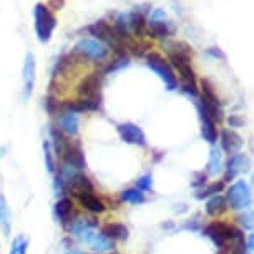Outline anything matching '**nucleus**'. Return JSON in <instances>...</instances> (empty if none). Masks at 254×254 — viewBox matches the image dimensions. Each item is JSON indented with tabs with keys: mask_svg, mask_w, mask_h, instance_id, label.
I'll return each instance as SVG.
<instances>
[{
	"mask_svg": "<svg viewBox=\"0 0 254 254\" xmlns=\"http://www.w3.org/2000/svg\"><path fill=\"white\" fill-rule=\"evenodd\" d=\"M198 112L201 118V133H203L204 141H208L209 145H216L218 141V130H216V123L213 122V118L204 112L203 107L198 103Z\"/></svg>",
	"mask_w": 254,
	"mask_h": 254,
	"instance_id": "nucleus-9",
	"label": "nucleus"
},
{
	"mask_svg": "<svg viewBox=\"0 0 254 254\" xmlns=\"http://www.w3.org/2000/svg\"><path fill=\"white\" fill-rule=\"evenodd\" d=\"M181 90L190 95V97L193 98H198V88H196V85H190V83H181Z\"/></svg>",
	"mask_w": 254,
	"mask_h": 254,
	"instance_id": "nucleus-32",
	"label": "nucleus"
},
{
	"mask_svg": "<svg viewBox=\"0 0 254 254\" xmlns=\"http://www.w3.org/2000/svg\"><path fill=\"white\" fill-rule=\"evenodd\" d=\"M75 54H78L81 59L85 60H95L102 62L108 57L110 49L102 42H98L97 38H81L76 42L75 45Z\"/></svg>",
	"mask_w": 254,
	"mask_h": 254,
	"instance_id": "nucleus-4",
	"label": "nucleus"
},
{
	"mask_svg": "<svg viewBox=\"0 0 254 254\" xmlns=\"http://www.w3.org/2000/svg\"><path fill=\"white\" fill-rule=\"evenodd\" d=\"M33 85H35V57L28 52L23 64V98L25 100L32 95Z\"/></svg>",
	"mask_w": 254,
	"mask_h": 254,
	"instance_id": "nucleus-10",
	"label": "nucleus"
},
{
	"mask_svg": "<svg viewBox=\"0 0 254 254\" xmlns=\"http://www.w3.org/2000/svg\"><path fill=\"white\" fill-rule=\"evenodd\" d=\"M221 254H223V253H221Z\"/></svg>",
	"mask_w": 254,
	"mask_h": 254,
	"instance_id": "nucleus-41",
	"label": "nucleus"
},
{
	"mask_svg": "<svg viewBox=\"0 0 254 254\" xmlns=\"http://www.w3.org/2000/svg\"><path fill=\"white\" fill-rule=\"evenodd\" d=\"M228 123L231 125V128H239L244 122L238 117V115H231V117L228 118Z\"/></svg>",
	"mask_w": 254,
	"mask_h": 254,
	"instance_id": "nucleus-35",
	"label": "nucleus"
},
{
	"mask_svg": "<svg viewBox=\"0 0 254 254\" xmlns=\"http://www.w3.org/2000/svg\"><path fill=\"white\" fill-rule=\"evenodd\" d=\"M224 198L228 201V208L234 211H246L251 206V190H249V185L244 180L234 181L228 188V193Z\"/></svg>",
	"mask_w": 254,
	"mask_h": 254,
	"instance_id": "nucleus-3",
	"label": "nucleus"
},
{
	"mask_svg": "<svg viewBox=\"0 0 254 254\" xmlns=\"http://www.w3.org/2000/svg\"><path fill=\"white\" fill-rule=\"evenodd\" d=\"M65 5V0H50L49 2V8H54V10H60L62 7Z\"/></svg>",
	"mask_w": 254,
	"mask_h": 254,
	"instance_id": "nucleus-37",
	"label": "nucleus"
},
{
	"mask_svg": "<svg viewBox=\"0 0 254 254\" xmlns=\"http://www.w3.org/2000/svg\"><path fill=\"white\" fill-rule=\"evenodd\" d=\"M208 54L216 57V59H221V60H226V55L223 54L221 49H218V47H211V49H208Z\"/></svg>",
	"mask_w": 254,
	"mask_h": 254,
	"instance_id": "nucleus-36",
	"label": "nucleus"
},
{
	"mask_svg": "<svg viewBox=\"0 0 254 254\" xmlns=\"http://www.w3.org/2000/svg\"><path fill=\"white\" fill-rule=\"evenodd\" d=\"M146 60H148L146 62L148 66H150V68L163 80V83H165V87L168 90H176V88H178L176 76L173 75V70H171V66L168 65V62H165V59H161L158 54H150L146 57Z\"/></svg>",
	"mask_w": 254,
	"mask_h": 254,
	"instance_id": "nucleus-5",
	"label": "nucleus"
},
{
	"mask_svg": "<svg viewBox=\"0 0 254 254\" xmlns=\"http://www.w3.org/2000/svg\"><path fill=\"white\" fill-rule=\"evenodd\" d=\"M27 249H28V239L18 236V254H27Z\"/></svg>",
	"mask_w": 254,
	"mask_h": 254,
	"instance_id": "nucleus-34",
	"label": "nucleus"
},
{
	"mask_svg": "<svg viewBox=\"0 0 254 254\" xmlns=\"http://www.w3.org/2000/svg\"><path fill=\"white\" fill-rule=\"evenodd\" d=\"M102 234L105 238H108L110 241H123V239L128 238V228L122 223H108L107 226H103Z\"/></svg>",
	"mask_w": 254,
	"mask_h": 254,
	"instance_id": "nucleus-17",
	"label": "nucleus"
},
{
	"mask_svg": "<svg viewBox=\"0 0 254 254\" xmlns=\"http://www.w3.org/2000/svg\"><path fill=\"white\" fill-rule=\"evenodd\" d=\"M151 188H153V176L151 175L141 176V178L136 181V190H140L141 193H145V191H150Z\"/></svg>",
	"mask_w": 254,
	"mask_h": 254,
	"instance_id": "nucleus-30",
	"label": "nucleus"
},
{
	"mask_svg": "<svg viewBox=\"0 0 254 254\" xmlns=\"http://www.w3.org/2000/svg\"><path fill=\"white\" fill-rule=\"evenodd\" d=\"M243 146V138L233 130H223L221 131V150L233 155L238 153L239 148Z\"/></svg>",
	"mask_w": 254,
	"mask_h": 254,
	"instance_id": "nucleus-15",
	"label": "nucleus"
},
{
	"mask_svg": "<svg viewBox=\"0 0 254 254\" xmlns=\"http://www.w3.org/2000/svg\"><path fill=\"white\" fill-rule=\"evenodd\" d=\"M171 33H173V25H171L170 22H150V27H148V35L150 37H170Z\"/></svg>",
	"mask_w": 254,
	"mask_h": 254,
	"instance_id": "nucleus-22",
	"label": "nucleus"
},
{
	"mask_svg": "<svg viewBox=\"0 0 254 254\" xmlns=\"http://www.w3.org/2000/svg\"><path fill=\"white\" fill-rule=\"evenodd\" d=\"M0 228L5 236H10L12 233V213L8 208V203L5 196L0 194Z\"/></svg>",
	"mask_w": 254,
	"mask_h": 254,
	"instance_id": "nucleus-20",
	"label": "nucleus"
},
{
	"mask_svg": "<svg viewBox=\"0 0 254 254\" xmlns=\"http://www.w3.org/2000/svg\"><path fill=\"white\" fill-rule=\"evenodd\" d=\"M64 163H68V165H71L78 171L85 170V168H87V161H85V155H83V151H81V146L73 143L70 148V151L66 153Z\"/></svg>",
	"mask_w": 254,
	"mask_h": 254,
	"instance_id": "nucleus-19",
	"label": "nucleus"
},
{
	"mask_svg": "<svg viewBox=\"0 0 254 254\" xmlns=\"http://www.w3.org/2000/svg\"><path fill=\"white\" fill-rule=\"evenodd\" d=\"M33 20H35L37 38L42 44H47L52 38V33H54L57 27L55 15L50 12L49 7L44 5V3H37L35 8H33Z\"/></svg>",
	"mask_w": 254,
	"mask_h": 254,
	"instance_id": "nucleus-2",
	"label": "nucleus"
},
{
	"mask_svg": "<svg viewBox=\"0 0 254 254\" xmlns=\"http://www.w3.org/2000/svg\"><path fill=\"white\" fill-rule=\"evenodd\" d=\"M130 30H133L138 37L145 35L146 30V22H145V15L140 12H130Z\"/></svg>",
	"mask_w": 254,
	"mask_h": 254,
	"instance_id": "nucleus-24",
	"label": "nucleus"
},
{
	"mask_svg": "<svg viewBox=\"0 0 254 254\" xmlns=\"http://www.w3.org/2000/svg\"><path fill=\"white\" fill-rule=\"evenodd\" d=\"M50 136H52V143H50L52 151L55 153V156L59 158L60 161H64L66 153L70 151V148H71L73 143L68 140V136L64 135V133H62L59 128H55V127L50 130Z\"/></svg>",
	"mask_w": 254,
	"mask_h": 254,
	"instance_id": "nucleus-7",
	"label": "nucleus"
},
{
	"mask_svg": "<svg viewBox=\"0 0 254 254\" xmlns=\"http://www.w3.org/2000/svg\"><path fill=\"white\" fill-rule=\"evenodd\" d=\"M206 180H208V175H206V173H194L193 186H194V188H201V186L206 185Z\"/></svg>",
	"mask_w": 254,
	"mask_h": 254,
	"instance_id": "nucleus-33",
	"label": "nucleus"
},
{
	"mask_svg": "<svg viewBox=\"0 0 254 254\" xmlns=\"http://www.w3.org/2000/svg\"><path fill=\"white\" fill-rule=\"evenodd\" d=\"M120 199L125 201V203H130V204H143L145 203V194L136 188H128V190L122 191Z\"/></svg>",
	"mask_w": 254,
	"mask_h": 254,
	"instance_id": "nucleus-25",
	"label": "nucleus"
},
{
	"mask_svg": "<svg viewBox=\"0 0 254 254\" xmlns=\"http://www.w3.org/2000/svg\"><path fill=\"white\" fill-rule=\"evenodd\" d=\"M253 241H254V236H253V234H249L248 239H246V249H248V253H253V246H254Z\"/></svg>",
	"mask_w": 254,
	"mask_h": 254,
	"instance_id": "nucleus-38",
	"label": "nucleus"
},
{
	"mask_svg": "<svg viewBox=\"0 0 254 254\" xmlns=\"http://www.w3.org/2000/svg\"><path fill=\"white\" fill-rule=\"evenodd\" d=\"M44 153H45V166L50 173H55L57 166H55V160L54 155H52V148H50V141H44Z\"/></svg>",
	"mask_w": 254,
	"mask_h": 254,
	"instance_id": "nucleus-29",
	"label": "nucleus"
},
{
	"mask_svg": "<svg viewBox=\"0 0 254 254\" xmlns=\"http://www.w3.org/2000/svg\"><path fill=\"white\" fill-rule=\"evenodd\" d=\"M102 81H103V73H90L85 76L83 80L80 81L78 85V95L81 98H87V97H93V95L100 93V87H102Z\"/></svg>",
	"mask_w": 254,
	"mask_h": 254,
	"instance_id": "nucleus-8",
	"label": "nucleus"
},
{
	"mask_svg": "<svg viewBox=\"0 0 254 254\" xmlns=\"http://www.w3.org/2000/svg\"><path fill=\"white\" fill-rule=\"evenodd\" d=\"M73 201L70 198H60L59 201L55 203V208H54V213H55V218L59 219L60 224L64 226H68V224L73 221L71 216H73Z\"/></svg>",
	"mask_w": 254,
	"mask_h": 254,
	"instance_id": "nucleus-12",
	"label": "nucleus"
},
{
	"mask_svg": "<svg viewBox=\"0 0 254 254\" xmlns=\"http://www.w3.org/2000/svg\"><path fill=\"white\" fill-rule=\"evenodd\" d=\"M128 65H130V59H128L127 55H125V54L123 55H117V59L110 62L107 68L103 70V73H112V71L122 70V68H125V66H128Z\"/></svg>",
	"mask_w": 254,
	"mask_h": 254,
	"instance_id": "nucleus-28",
	"label": "nucleus"
},
{
	"mask_svg": "<svg viewBox=\"0 0 254 254\" xmlns=\"http://www.w3.org/2000/svg\"><path fill=\"white\" fill-rule=\"evenodd\" d=\"M105 254H117V253H105Z\"/></svg>",
	"mask_w": 254,
	"mask_h": 254,
	"instance_id": "nucleus-40",
	"label": "nucleus"
},
{
	"mask_svg": "<svg viewBox=\"0 0 254 254\" xmlns=\"http://www.w3.org/2000/svg\"><path fill=\"white\" fill-rule=\"evenodd\" d=\"M78 203L81 204V208H85L87 211L93 214H102L107 211V206L98 196L95 194H88V193H83V194H78Z\"/></svg>",
	"mask_w": 254,
	"mask_h": 254,
	"instance_id": "nucleus-16",
	"label": "nucleus"
},
{
	"mask_svg": "<svg viewBox=\"0 0 254 254\" xmlns=\"http://www.w3.org/2000/svg\"><path fill=\"white\" fill-rule=\"evenodd\" d=\"M59 130L66 136L78 135V115L71 112L59 113Z\"/></svg>",
	"mask_w": 254,
	"mask_h": 254,
	"instance_id": "nucleus-13",
	"label": "nucleus"
},
{
	"mask_svg": "<svg viewBox=\"0 0 254 254\" xmlns=\"http://www.w3.org/2000/svg\"><path fill=\"white\" fill-rule=\"evenodd\" d=\"M88 32L92 33V35L97 38L98 42H102L108 47V49H112L117 52V55H123L125 54V49H127V44L120 38V35L117 33V30L108 25L105 20H98L95 22L93 25L88 27Z\"/></svg>",
	"mask_w": 254,
	"mask_h": 254,
	"instance_id": "nucleus-1",
	"label": "nucleus"
},
{
	"mask_svg": "<svg viewBox=\"0 0 254 254\" xmlns=\"http://www.w3.org/2000/svg\"><path fill=\"white\" fill-rule=\"evenodd\" d=\"M168 52L170 54H178V55H185V57H193V49L185 44V42H173V44H168Z\"/></svg>",
	"mask_w": 254,
	"mask_h": 254,
	"instance_id": "nucleus-27",
	"label": "nucleus"
},
{
	"mask_svg": "<svg viewBox=\"0 0 254 254\" xmlns=\"http://www.w3.org/2000/svg\"><path fill=\"white\" fill-rule=\"evenodd\" d=\"M117 130H118L120 138H122V141L128 143V145L146 146V135L138 125L131 122H125L118 125Z\"/></svg>",
	"mask_w": 254,
	"mask_h": 254,
	"instance_id": "nucleus-6",
	"label": "nucleus"
},
{
	"mask_svg": "<svg viewBox=\"0 0 254 254\" xmlns=\"http://www.w3.org/2000/svg\"><path fill=\"white\" fill-rule=\"evenodd\" d=\"M66 193H75L76 196H78V194H83V193L95 194V186H93L92 181H90V178H88L87 175L78 173L73 180L70 181Z\"/></svg>",
	"mask_w": 254,
	"mask_h": 254,
	"instance_id": "nucleus-14",
	"label": "nucleus"
},
{
	"mask_svg": "<svg viewBox=\"0 0 254 254\" xmlns=\"http://www.w3.org/2000/svg\"><path fill=\"white\" fill-rule=\"evenodd\" d=\"M244 163H246V158H244L243 153H233V155H229L226 165H224V183H228V181H233L236 176L239 175V171L243 170Z\"/></svg>",
	"mask_w": 254,
	"mask_h": 254,
	"instance_id": "nucleus-11",
	"label": "nucleus"
},
{
	"mask_svg": "<svg viewBox=\"0 0 254 254\" xmlns=\"http://www.w3.org/2000/svg\"><path fill=\"white\" fill-rule=\"evenodd\" d=\"M224 170V158H223V150L219 146H213L209 153V161H208V175L218 176L223 173Z\"/></svg>",
	"mask_w": 254,
	"mask_h": 254,
	"instance_id": "nucleus-18",
	"label": "nucleus"
},
{
	"mask_svg": "<svg viewBox=\"0 0 254 254\" xmlns=\"http://www.w3.org/2000/svg\"><path fill=\"white\" fill-rule=\"evenodd\" d=\"M66 254H81V251H78V249L73 248V246H70L68 248V253H66Z\"/></svg>",
	"mask_w": 254,
	"mask_h": 254,
	"instance_id": "nucleus-39",
	"label": "nucleus"
},
{
	"mask_svg": "<svg viewBox=\"0 0 254 254\" xmlns=\"http://www.w3.org/2000/svg\"><path fill=\"white\" fill-rule=\"evenodd\" d=\"M224 181H213V183L209 185H204L203 190L198 191V194H196V198L198 199H204V198H213V196L216 194H221V191L224 190Z\"/></svg>",
	"mask_w": 254,
	"mask_h": 254,
	"instance_id": "nucleus-23",
	"label": "nucleus"
},
{
	"mask_svg": "<svg viewBox=\"0 0 254 254\" xmlns=\"http://www.w3.org/2000/svg\"><path fill=\"white\" fill-rule=\"evenodd\" d=\"M238 223L241 224L246 231H251V229H253V214L246 213V211L241 213V214H238Z\"/></svg>",
	"mask_w": 254,
	"mask_h": 254,
	"instance_id": "nucleus-31",
	"label": "nucleus"
},
{
	"mask_svg": "<svg viewBox=\"0 0 254 254\" xmlns=\"http://www.w3.org/2000/svg\"><path fill=\"white\" fill-rule=\"evenodd\" d=\"M204 236H208L211 241H213L214 244H216V246L219 248V249H224L226 248V241H224V238L221 236V234H219V231L216 229V226H214V221L213 223H209V224H206L204 226Z\"/></svg>",
	"mask_w": 254,
	"mask_h": 254,
	"instance_id": "nucleus-26",
	"label": "nucleus"
},
{
	"mask_svg": "<svg viewBox=\"0 0 254 254\" xmlns=\"http://www.w3.org/2000/svg\"><path fill=\"white\" fill-rule=\"evenodd\" d=\"M226 211H228V201L223 194L213 196V198H209L208 203H206V213H208L209 216H219V214L226 213Z\"/></svg>",
	"mask_w": 254,
	"mask_h": 254,
	"instance_id": "nucleus-21",
	"label": "nucleus"
}]
</instances>
